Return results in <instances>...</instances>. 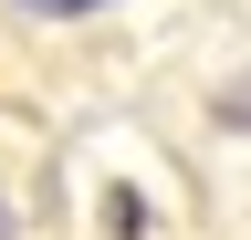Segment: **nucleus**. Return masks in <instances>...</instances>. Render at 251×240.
Returning a JSON list of instances; mask_svg holds the SVG:
<instances>
[{"instance_id":"f257e3e1","label":"nucleus","mask_w":251,"mask_h":240,"mask_svg":"<svg viewBox=\"0 0 251 240\" xmlns=\"http://www.w3.org/2000/svg\"><path fill=\"white\" fill-rule=\"evenodd\" d=\"M11 11H21V21H52V32H63V21H94V11H115V0H11Z\"/></svg>"},{"instance_id":"f03ea898","label":"nucleus","mask_w":251,"mask_h":240,"mask_svg":"<svg viewBox=\"0 0 251 240\" xmlns=\"http://www.w3.org/2000/svg\"><path fill=\"white\" fill-rule=\"evenodd\" d=\"M0 240H11V209H0Z\"/></svg>"}]
</instances>
